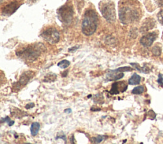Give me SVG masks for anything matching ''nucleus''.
Masks as SVG:
<instances>
[{
    "mask_svg": "<svg viewBox=\"0 0 163 144\" xmlns=\"http://www.w3.org/2000/svg\"><path fill=\"white\" fill-rule=\"evenodd\" d=\"M141 11L139 3L136 0H120L119 3V17L121 23L127 25L138 22Z\"/></svg>",
    "mask_w": 163,
    "mask_h": 144,
    "instance_id": "obj_1",
    "label": "nucleus"
},
{
    "mask_svg": "<svg viewBox=\"0 0 163 144\" xmlns=\"http://www.w3.org/2000/svg\"><path fill=\"white\" fill-rule=\"evenodd\" d=\"M99 23V17L95 10L88 8L85 10L82 23V31L87 36H91L96 32Z\"/></svg>",
    "mask_w": 163,
    "mask_h": 144,
    "instance_id": "obj_2",
    "label": "nucleus"
},
{
    "mask_svg": "<svg viewBox=\"0 0 163 144\" xmlns=\"http://www.w3.org/2000/svg\"><path fill=\"white\" fill-rule=\"evenodd\" d=\"M45 49L42 43L31 44L17 51L16 55L22 60L31 62L36 61Z\"/></svg>",
    "mask_w": 163,
    "mask_h": 144,
    "instance_id": "obj_3",
    "label": "nucleus"
},
{
    "mask_svg": "<svg viewBox=\"0 0 163 144\" xmlns=\"http://www.w3.org/2000/svg\"><path fill=\"white\" fill-rule=\"evenodd\" d=\"M99 8L103 16L110 23L116 20V12L115 4L111 0H103L99 3Z\"/></svg>",
    "mask_w": 163,
    "mask_h": 144,
    "instance_id": "obj_4",
    "label": "nucleus"
},
{
    "mask_svg": "<svg viewBox=\"0 0 163 144\" xmlns=\"http://www.w3.org/2000/svg\"><path fill=\"white\" fill-rule=\"evenodd\" d=\"M73 8L71 3L67 2L57 10L58 18L62 23L66 25L71 24L73 17Z\"/></svg>",
    "mask_w": 163,
    "mask_h": 144,
    "instance_id": "obj_5",
    "label": "nucleus"
},
{
    "mask_svg": "<svg viewBox=\"0 0 163 144\" xmlns=\"http://www.w3.org/2000/svg\"><path fill=\"white\" fill-rule=\"evenodd\" d=\"M40 37L50 44H56L60 40V33L56 28L48 26L41 31Z\"/></svg>",
    "mask_w": 163,
    "mask_h": 144,
    "instance_id": "obj_6",
    "label": "nucleus"
},
{
    "mask_svg": "<svg viewBox=\"0 0 163 144\" xmlns=\"http://www.w3.org/2000/svg\"><path fill=\"white\" fill-rule=\"evenodd\" d=\"M23 0H9L1 7V14L3 16H10L23 4Z\"/></svg>",
    "mask_w": 163,
    "mask_h": 144,
    "instance_id": "obj_7",
    "label": "nucleus"
},
{
    "mask_svg": "<svg viewBox=\"0 0 163 144\" xmlns=\"http://www.w3.org/2000/svg\"><path fill=\"white\" fill-rule=\"evenodd\" d=\"M158 33L155 31L151 33H148L141 38L140 40V44L144 47H150L153 44L154 41L157 38Z\"/></svg>",
    "mask_w": 163,
    "mask_h": 144,
    "instance_id": "obj_8",
    "label": "nucleus"
},
{
    "mask_svg": "<svg viewBox=\"0 0 163 144\" xmlns=\"http://www.w3.org/2000/svg\"><path fill=\"white\" fill-rule=\"evenodd\" d=\"M34 75V72L31 71H27L24 72L20 76L19 81L16 83L15 87L18 88L19 90L22 86L26 85L29 81L33 78Z\"/></svg>",
    "mask_w": 163,
    "mask_h": 144,
    "instance_id": "obj_9",
    "label": "nucleus"
},
{
    "mask_svg": "<svg viewBox=\"0 0 163 144\" xmlns=\"http://www.w3.org/2000/svg\"><path fill=\"white\" fill-rule=\"evenodd\" d=\"M127 89V85L124 81H119L114 83L109 93L111 95H117L120 93H124Z\"/></svg>",
    "mask_w": 163,
    "mask_h": 144,
    "instance_id": "obj_10",
    "label": "nucleus"
},
{
    "mask_svg": "<svg viewBox=\"0 0 163 144\" xmlns=\"http://www.w3.org/2000/svg\"><path fill=\"white\" fill-rule=\"evenodd\" d=\"M155 26V21L154 19L152 18H148L145 21L144 23L142 25L140 31L141 33H146L149 30L152 29Z\"/></svg>",
    "mask_w": 163,
    "mask_h": 144,
    "instance_id": "obj_11",
    "label": "nucleus"
},
{
    "mask_svg": "<svg viewBox=\"0 0 163 144\" xmlns=\"http://www.w3.org/2000/svg\"><path fill=\"white\" fill-rule=\"evenodd\" d=\"M124 76V72H116L114 70H108V73L106 74L107 80L117 81L122 79Z\"/></svg>",
    "mask_w": 163,
    "mask_h": 144,
    "instance_id": "obj_12",
    "label": "nucleus"
},
{
    "mask_svg": "<svg viewBox=\"0 0 163 144\" xmlns=\"http://www.w3.org/2000/svg\"><path fill=\"white\" fill-rule=\"evenodd\" d=\"M141 81V77L136 73H134V74L131 77L129 81H128V83L130 85H139Z\"/></svg>",
    "mask_w": 163,
    "mask_h": 144,
    "instance_id": "obj_13",
    "label": "nucleus"
},
{
    "mask_svg": "<svg viewBox=\"0 0 163 144\" xmlns=\"http://www.w3.org/2000/svg\"><path fill=\"white\" fill-rule=\"evenodd\" d=\"M40 128V125L39 122H34L31 126V134L33 136H35L38 135Z\"/></svg>",
    "mask_w": 163,
    "mask_h": 144,
    "instance_id": "obj_14",
    "label": "nucleus"
},
{
    "mask_svg": "<svg viewBox=\"0 0 163 144\" xmlns=\"http://www.w3.org/2000/svg\"><path fill=\"white\" fill-rule=\"evenodd\" d=\"M130 64L132 65L134 69H136L140 72L147 74L149 72V71H150V69H149V68L145 65H144L143 67H141L139 64H137V63H131Z\"/></svg>",
    "mask_w": 163,
    "mask_h": 144,
    "instance_id": "obj_15",
    "label": "nucleus"
},
{
    "mask_svg": "<svg viewBox=\"0 0 163 144\" xmlns=\"http://www.w3.org/2000/svg\"><path fill=\"white\" fill-rule=\"evenodd\" d=\"M152 54H153L154 56H156V57L160 56L161 55V52H162L161 44H159V43L156 44L155 46L152 48Z\"/></svg>",
    "mask_w": 163,
    "mask_h": 144,
    "instance_id": "obj_16",
    "label": "nucleus"
},
{
    "mask_svg": "<svg viewBox=\"0 0 163 144\" xmlns=\"http://www.w3.org/2000/svg\"><path fill=\"white\" fill-rule=\"evenodd\" d=\"M106 138V136L105 135H98L96 137H92L91 140V142L93 143H99L101 142H103Z\"/></svg>",
    "mask_w": 163,
    "mask_h": 144,
    "instance_id": "obj_17",
    "label": "nucleus"
},
{
    "mask_svg": "<svg viewBox=\"0 0 163 144\" xmlns=\"http://www.w3.org/2000/svg\"><path fill=\"white\" fill-rule=\"evenodd\" d=\"M57 75L53 73H49L47 74V76L45 78L43 81L44 82H52L56 79Z\"/></svg>",
    "mask_w": 163,
    "mask_h": 144,
    "instance_id": "obj_18",
    "label": "nucleus"
},
{
    "mask_svg": "<svg viewBox=\"0 0 163 144\" xmlns=\"http://www.w3.org/2000/svg\"><path fill=\"white\" fill-rule=\"evenodd\" d=\"M144 91H145V88L143 86H138L135 87L132 90L131 93L134 95H140L143 93L144 92Z\"/></svg>",
    "mask_w": 163,
    "mask_h": 144,
    "instance_id": "obj_19",
    "label": "nucleus"
},
{
    "mask_svg": "<svg viewBox=\"0 0 163 144\" xmlns=\"http://www.w3.org/2000/svg\"><path fill=\"white\" fill-rule=\"evenodd\" d=\"M70 65V62L67 60H62L57 64V66L61 69H66Z\"/></svg>",
    "mask_w": 163,
    "mask_h": 144,
    "instance_id": "obj_20",
    "label": "nucleus"
},
{
    "mask_svg": "<svg viewBox=\"0 0 163 144\" xmlns=\"http://www.w3.org/2000/svg\"><path fill=\"white\" fill-rule=\"evenodd\" d=\"M134 69L131 68L130 67H119L117 69H115L114 71L116 72H131L133 71Z\"/></svg>",
    "mask_w": 163,
    "mask_h": 144,
    "instance_id": "obj_21",
    "label": "nucleus"
},
{
    "mask_svg": "<svg viewBox=\"0 0 163 144\" xmlns=\"http://www.w3.org/2000/svg\"><path fill=\"white\" fill-rule=\"evenodd\" d=\"M103 95L98 94V95H95L94 97V102L95 103L101 104V103H103Z\"/></svg>",
    "mask_w": 163,
    "mask_h": 144,
    "instance_id": "obj_22",
    "label": "nucleus"
},
{
    "mask_svg": "<svg viewBox=\"0 0 163 144\" xmlns=\"http://www.w3.org/2000/svg\"><path fill=\"white\" fill-rule=\"evenodd\" d=\"M157 19L161 24L163 25V9L161 10L157 14Z\"/></svg>",
    "mask_w": 163,
    "mask_h": 144,
    "instance_id": "obj_23",
    "label": "nucleus"
},
{
    "mask_svg": "<svg viewBox=\"0 0 163 144\" xmlns=\"http://www.w3.org/2000/svg\"><path fill=\"white\" fill-rule=\"evenodd\" d=\"M148 115L149 117V119H150L151 120H154V119H155L156 114L155 113L154 111L150 110V111H149V112H148Z\"/></svg>",
    "mask_w": 163,
    "mask_h": 144,
    "instance_id": "obj_24",
    "label": "nucleus"
},
{
    "mask_svg": "<svg viewBox=\"0 0 163 144\" xmlns=\"http://www.w3.org/2000/svg\"><path fill=\"white\" fill-rule=\"evenodd\" d=\"M157 82L159 85H163V76L161 74L159 75V79H157Z\"/></svg>",
    "mask_w": 163,
    "mask_h": 144,
    "instance_id": "obj_25",
    "label": "nucleus"
},
{
    "mask_svg": "<svg viewBox=\"0 0 163 144\" xmlns=\"http://www.w3.org/2000/svg\"><path fill=\"white\" fill-rule=\"evenodd\" d=\"M11 121V119H10V118L8 117V116H6L4 118H1V122H6L7 123H8V122Z\"/></svg>",
    "mask_w": 163,
    "mask_h": 144,
    "instance_id": "obj_26",
    "label": "nucleus"
},
{
    "mask_svg": "<svg viewBox=\"0 0 163 144\" xmlns=\"http://www.w3.org/2000/svg\"><path fill=\"white\" fill-rule=\"evenodd\" d=\"M155 2L158 6H163V0H155Z\"/></svg>",
    "mask_w": 163,
    "mask_h": 144,
    "instance_id": "obj_27",
    "label": "nucleus"
},
{
    "mask_svg": "<svg viewBox=\"0 0 163 144\" xmlns=\"http://www.w3.org/2000/svg\"><path fill=\"white\" fill-rule=\"evenodd\" d=\"M79 48V47H72V48H70L68 50V51L69 52H71V53H73V52H75V51H77V49Z\"/></svg>",
    "mask_w": 163,
    "mask_h": 144,
    "instance_id": "obj_28",
    "label": "nucleus"
},
{
    "mask_svg": "<svg viewBox=\"0 0 163 144\" xmlns=\"http://www.w3.org/2000/svg\"><path fill=\"white\" fill-rule=\"evenodd\" d=\"M34 107V103H29L26 105V109H29L31 108H33Z\"/></svg>",
    "mask_w": 163,
    "mask_h": 144,
    "instance_id": "obj_29",
    "label": "nucleus"
},
{
    "mask_svg": "<svg viewBox=\"0 0 163 144\" xmlns=\"http://www.w3.org/2000/svg\"><path fill=\"white\" fill-rule=\"evenodd\" d=\"M59 138H61V139H63L64 140L65 143H66V136H65L64 135H61V136H57L56 137V139H59Z\"/></svg>",
    "mask_w": 163,
    "mask_h": 144,
    "instance_id": "obj_30",
    "label": "nucleus"
},
{
    "mask_svg": "<svg viewBox=\"0 0 163 144\" xmlns=\"http://www.w3.org/2000/svg\"><path fill=\"white\" fill-rule=\"evenodd\" d=\"M64 112H66V113H67V114H70V113H71V109L70 108L66 109L64 110Z\"/></svg>",
    "mask_w": 163,
    "mask_h": 144,
    "instance_id": "obj_31",
    "label": "nucleus"
},
{
    "mask_svg": "<svg viewBox=\"0 0 163 144\" xmlns=\"http://www.w3.org/2000/svg\"><path fill=\"white\" fill-rule=\"evenodd\" d=\"M14 123H15V121H10L8 123V126H13V125H14Z\"/></svg>",
    "mask_w": 163,
    "mask_h": 144,
    "instance_id": "obj_32",
    "label": "nucleus"
},
{
    "mask_svg": "<svg viewBox=\"0 0 163 144\" xmlns=\"http://www.w3.org/2000/svg\"><path fill=\"white\" fill-rule=\"evenodd\" d=\"M27 1H29L31 2V3H34V2H35L36 0H27Z\"/></svg>",
    "mask_w": 163,
    "mask_h": 144,
    "instance_id": "obj_33",
    "label": "nucleus"
},
{
    "mask_svg": "<svg viewBox=\"0 0 163 144\" xmlns=\"http://www.w3.org/2000/svg\"><path fill=\"white\" fill-rule=\"evenodd\" d=\"M162 40H163V33H162Z\"/></svg>",
    "mask_w": 163,
    "mask_h": 144,
    "instance_id": "obj_34",
    "label": "nucleus"
}]
</instances>
